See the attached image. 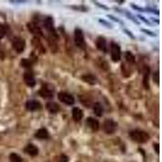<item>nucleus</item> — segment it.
<instances>
[{
	"instance_id": "obj_12",
	"label": "nucleus",
	"mask_w": 162,
	"mask_h": 162,
	"mask_svg": "<svg viewBox=\"0 0 162 162\" xmlns=\"http://www.w3.org/2000/svg\"><path fill=\"white\" fill-rule=\"evenodd\" d=\"M96 48L100 50V51L106 53L107 52V45H106V40L104 36H98L96 40Z\"/></svg>"
},
{
	"instance_id": "obj_33",
	"label": "nucleus",
	"mask_w": 162,
	"mask_h": 162,
	"mask_svg": "<svg viewBox=\"0 0 162 162\" xmlns=\"http://www.w3.org/2000/svg\"><path fill=\"white\" fill-rule=\"evenodd\" d=\"M125 32H126V33H127V34L129 35V36H130V37H131V38H133V39L134 38V36H133V34H132V33H131V32H129V31H128V30L125 29Z\"/></svg>"
},
{
	"instance_id": "obj_16",
	"label": "nucleus",
	"mask_w": 162,
	"mask_h": 162,
	"mask_svg": "<svg viewBox=\"0 0 162 162\" xmlns=\"http://www.w3.org/2000/svg\"><path fill=\"white\" fill-rule=\"evenodd\" d=\"M87 124L93 131H97L99 130V122L92 117L87 118Z\"/></svg>"
},
{
	"instance_id": "obj_1",
	"label": "nucleus",
	"mask_w": 162,
	"mask_h": 162,
	"mask_svg": "<svg viewBox=\"0 0 162 162\" xmlns=\"http://www.w3.org/2000/svg\"><path fill=\"white\" fill-rule=\"evenodd\" d=\"M130 139L133 141L136 142L138 143H147L148 139H150L149 134H147L146 131L140 130H131L129 133Z\"/></svg>"
},
{
	"instance_id": "obj_2",
	"label": "nucleus",
	"mask_w": 162,
	"mask_h": 162,
	"mask_svg": "<svg viewBox=\"0 0 162 162\" xmlns=\"http://www.w3.org/2000/svg\"><path fill=\"white\" fill-rule=\"evenodd\" d=\"M43 25L45 28L46 31L49 32L50 36H53L54 38L58 39V33L56 32L54 24H53V19L51 16H46L43 20Z\"/></svg>"
},
{
	"instance_id": "obj_14",
	"label": "nucleus",
	"mask_w": 162,
	"mask_h": 162,
	"mask_svg": "<svg viewBox=\"0 0 162 162\" xmlns=\"http://www.w3.org/2000/svg\"><path fill=\"white\" fill-rule=\"evenodd\" d=\"M24 151L31 156H36L39 152L37 147L32 143H28L24 148Z\"/></svg>"
},
{
	"instance_id": "obj_11",
	"label": "nucleus",
	"mask_w": 162,
	"mask_h": 162,
	"mask_svg": "<svg viewBox=\"0 0 162 162\" xmlns=\"http://www.w3.org/2000/svg\"><path fill=\"white\" fill-rule=\"evenodd\" d=\"M25 108L27 110L34 112L40 109L41 108V104L36 100H28L25 104Z\"/></svg>"
},
{
	"instance_id": "obj_25",
	"label": "nucleus",
	"mask_w": 162,
	"mask_h": 162,
	"mask_svg": "<svg viewBox=\"0 0 162 162\" xmlns=\"http://www.w3.org/2000/svg\"><path fill=\"white\" fill-rule=\"evenodd\" d=\"M6 28H5V26L2 23H0V39H2L3 36H5L6 34Z\"/></svg>"
},
{
	"instance_id": "obj_28",
	"label": "nucleus",
	"mask_w": 162,
	"mask_h": 162,
	"mask_svg": "<svg viewBox=\"0 0 162 162\" xmlns=\"http://www.w3.org/2000/svg\"><path fill=\"white\" fill-rule=\"evenodd\" d=\"M99 21H100V23H102L103 25H105V26H106V27H108V28H112V27H113V26L111 25L110 23H109L107 21H105V20H103V19H100Z\"/></svg>"
},
{
	"instance_id": "obj_15",
	"label": "nucleus",
	"mask_w": 162,
	"mask_h": 162,
	"mask_svg": "<svg viewBox=\"0 0 162 162\" xmlns=\"http://www.w3.org/2000/svg\"><path fill=\"white\" fill-rule=\"evenodd\" d=\"M81 79L83 81V82H85L87 83H89V84H96L97 83V79H96V77L95 76L92 74H85V75H83L81 76Z\"/></svg>"
},
{
	"instance_id": "obj_6",
	"label": "nucleus",
	"mask_w": 162,
	"mask_h": 162,
	"mask_svg": "<svg viewBox=\"0 0 162 162\" xmlns=\"http://www.w3.org/2000/svg\"><path fill=\"white\" fill-rule=\"evenodd\" d=\"M58 98L61 102L64 103L66 105H72L75 103V98L72 95L67 92H61L58 94Z\"/></svg>"
},
{
	"instance_id": "obj_20",
	"label": "nucleus",
	"mask_w": 162,
	"mask_h": 162,
	"mask_svg": "<svg viewBox=\"0 0 162 162\" xmlns=\"http://www.w3.org/2000/svg\"><path fill=\"white\" fill-rule=\"evenodd\" d=\"M83 111L81 110L78 107H75V108H73L72 109V117L73 119L75 120V121L78 122L80 121L82 119V117H83Z\"/></svg>"
},
{
	"instance_id": "obj_21",
	"label": "nucleus",
	"mask_w": 162,
	"mask_h": 162,
	"mask_svg": "<svg viewBox=\"0 0 162 162\" xmlns=\"http://www.w3.org/2000/svg\"><path fill=\"white\" fill-rule=\"evenodd\" d=\"M93 110H94V113H95L97 117H101L103 113V107L100 103L96 102V104H94Z\"/></svg>"
},
{
	"instance_id": "obj_3",
	"label": "nucleus",
	"mask_w": 162,
	"mask_h": 162,
	"mask_svg": "<svg viewBox=\"0 0 162 162\" xmlns=\"http://www.w3.org/2000/svg\"><path fill=\"white\" fill-rule=\"evenodd\" d=\"M53 92H54V88L51 84L44 83L39 90L38 93L44 99H50L53 96Z\"/></svg>"
},
{
	"instance_id": "obj_29",
	"label": "nucleus",
	"mask_w": 162,
	"mask_h": 162,
	"mask_svg": "<svg viewBox=\"0 0 162 162\" xmlns=\"http://www.w3.org/2000/svg\"><path fill=\"white\" fill-rule=\"evenodd\" d=\"M137 16H138V17H139L140 19H142V20H143V21H144L145 23H147V24H148V25H151V24H150V22L148 21V20H147V19H145L144 17H143V16H142V15H137Z\"/></svg>"
},
{
	"instance_id": "obj_5",
	"label": "nucleus",
	"mask_w": 162,
	"mask_h": 162,
	"mask_svg": "<svg viewBox=\"0 0 162 162\" xmlns=\"http://www.w3.org/2000/svg\"><path fill=\"white\" fill-rule=\"evenodd\" d=\"M117 128V123L113 119H106L103 123V130L108 134H113Z\"/></svg>"
},
{
	"instance_id": "obj_30",
	"label": "nucleus",
	"mask_w": 162,
	"mask_h": 162,
	"mask_svg": "<svg viewBox=\"0 0 162 162\" xmlns=\"http://www.w3.org/2000/svg\"><path fill=\"white\" fill-rule=\"evenodd\" d=\"M154 149L156 151V152L157 154H159V151H160V147H159V144L158 143H154Z\"/></svg>"
},
{
	"instance_id": "obj_8",
	"label": "nucleus",
	"mask_w": 162,
	"mask_h": 162,
	"mask_svg": "<svg viewBox=\"0 0 162 162\" xmlns=\"http://www.w3.org/2000/svg\"><path fill=\"white\" fill-rule=\"evenodd\" d=\"M12 47L18 53H22L25 48V40L21 37H15L12 40Z\"/></svg>"
},
{
	"instance_id": "obj_26",
	"label": "nucleus",
	"mask_w": 162,
	"mask_h": 162,
	"mask_svg": "<svg viewBox=\"0 0 162 162\" xmlns=\"http://www.w3.org/2000/svg\"><path fill=\"white\" fill-rule=\"evenodd\" d=\"M58 162H69L68 156H66V155H65V154H62V155L59 156Z\"/></svg>"
},
{
	"instance_id": "obj_18",
	"label": "nucleus",
	"mask_w": 162,
	"mask_h": 162,
	"mask_svg": "<svg viewBox=\"0 0 162 162\" xmlns=\"http://www.w3.org/2000/svg\"><path fill=\"white\" fill-rule=\"evenodd\" d=\"M32 45H33L36 49H38L39 51L41 52V53H45V48H44V46H43L42 43L40 42V38L37 37V36H34V37L32 39Z\"/></svg>"
},
{
	"instance_id": "obj_22",
	"label": "nucleus",
	"mask_w": 162,
	"mask_h": 162,
	"mask_svg": "<svg viewBox=\"0 0 162 162\" xmlns=\"http://www.w3.org/2000/svg\"><path fill=\"white\" fill-rule=\"evenodd\" d=\"M125 58H126V62L129 64H134L135 62V58L133 55V53L130 51H126L125 53Z\"/></svg>"
},
{
	"instance_id": "obj_13",
	"label": "nucleus",
	"mask_w": 162,
	"mask_h": 162,
	"mask_svg": "<svg viewBox=\"0 0 162 162\" xmlns=\"http://www.w3.org/2000/svg\"><path fill=\"white\" fill-rule=\"evenodd\" d=\"M149 74H150V67L148 66H145L143 68V84L146 89L149 88Z\"/></svg>"
},
{
	"instance_id": "obj_7",
	"label": "nucleus",
	"mask_w": 162,
	"mask_h": 162,
	"mask_svg": "<svg viewBox=\"0 0 162 162\" xmlns=\"http://www.w3.org/2000/svg\"><path fill=\"white\" fill-rule=\"evenodd\" d=\"M111 58L113 62H118L121 59V48L117 43H111Z\"/></svg>"
},
{
	"instance_id": "obj_32",
	"label": "nucleus",
	"mask_w": 162,
	"mask_h": 162,
	"mask_svg": "<svg viewBox=\"0 0 162 162\" xmlns=\"http://www.w3.org/2000/svg\"><path fill=\"white\" fill-rule=\"evenodd\" d=\"M142 32H146V33H147V34H150V35H151V36H155V34H154L153 32H150V31H147V30L142 29Z\"/></svg>"
},
{
	"instance_id": "obj_10",
	"label": "nucleus",
	"mask_w": 162,
	"mask_h": 162,
	"mask_svg": "<svg viewBox=\"0 0 162 162\" xmlns=\"http://www.w3.org/2000/svg\"><path fill=\"white\" fill-rule=\"evenodd\" d=\"M27 27H28V29L32 34L35 35V36H43V32L42 30L40 29V28L38 26V24L34 22H30L27 24Z\"/></svg>"
},
{
	"instance_id": "obj_24",
	"label": "nucleus",
	"mask_w": 162,
	"mask_h": 162,
	"mask_svg": "<svg viewBox=\"0 0 162 162\" xmlns=\"http://www.w3.org/2000/svg\"><path fill=\"white\" fill-rule=\"evenodd\" d=\"M10 160H11V162H23V160L20 157V156H19L16 153H14V152L10 155Z\"/></svg>"
},
{
	"instance_id": "obj_4",
	"label": "nucleus",
	"mask_w": 162,
	"mask_h": 162,
	"mask_svg": "<svg viewBox=\"0 0 162 162\" xmlns=\"http://www.w3.org/2000/svg\"><path fill=\"white\" fill-rule=\"evenodd\" d=\"M74 40H75V45L82 49H85L86 43L83 36V31L80 28H75L74 32Z\"/></svg>"
},
{
	"instance_id": "obj_31",
	"label": "nucleus",
	"mask_w": 162,
	"mask_h": 162,
	"mask_svg": "<svg viewBox=\"0 0 162 162\" xmlns=\"http://www.w3.org/2000/svg\"><path fill=\"white\" fill-rule=\"evenodd\" d=\"M108 17H109V19H113V20H114V21L120 22V23H122V22L120 21L119 19H117V18H114V17H113V15H108Z\"/></svg>"
},
{
	"instance_id": "obj_19",
	"label": "nucleus",
	"mask_w": 162,
	"mask_h": 162,
	"mask_svg": "<svg viewBox=\"0 0 162 162\" xmlns=\"http://www.w3.org/2000/svg\"><path fill=\"white\" fill-rule=\"evenodd\" d=\"M35 136L37 139H46L49 138V132H48V130L45 128H40L36 131V134H35Z\"/></svg>"
},
{
	"instance_id": "obj_9",
	"label": "nucleus",
	"mask_w": 162,
	"mask_h": 162,
	"mask_svg": "<svg viewBox=\"0 0 162 162\" xmlns=\"http://www.w3.org/2000/svg\"><path fill=\"white\" fill-rule=\"evenodd\" d=\"M23 80L24 83H26V85H28V87H34L36 85V80H35L34 75L33 73L32 72V70H27L23 74Z\"/></svg>"
},
{
	"instance_id": "obj_23",
	"label": "nucleus",
	"mask_w": 162,
	"mask_h": 162,
	"mask_svg": "<svg viewBox=\"0 0 162 162\" xmlns=\"http://www.w3.org/2000/svg\"><path fill=\"white\" fill-rule=\"evenodd\" d=\"M20 64H21V66H23V67L29 70L32 65V60L28 59V58H22L21 62H20Z\"/></svg>"
},
{
	"instance_id": "obj_17",
	"label": "nucleus",
	"mask_w": 162,
	"mask_h": 162,
	"mask_svg": "<svg viewBox=\"0 0 162 162\" xmlns=\"http://www.w3.org/2000/svg\"><path fill=\"white\" fill-rule=\"evenodd\" d=\"M45 106H46L47 110L49 111L50 113H52V114H55V113H57L60 110L59 105L55 102L49 101V102L47 103Z\"/></svg>"
},
{
	"instance_id": "obj_27",
	"label": "nucleus",
	"mask_w": 162,
	"mask_h": 162,
	"mask_svg": "<svg viewBox=\"0 0 162 162\" xmlns=\"http://www.w3.org/2000/svg\"><path fill=\"white\" fill-rule=\"evenodd\" d=\"M153 80L155 83H156L157 84H159V80H160V79H159V72H155L153 74Z\"/></svg>"
}]
</instances>
